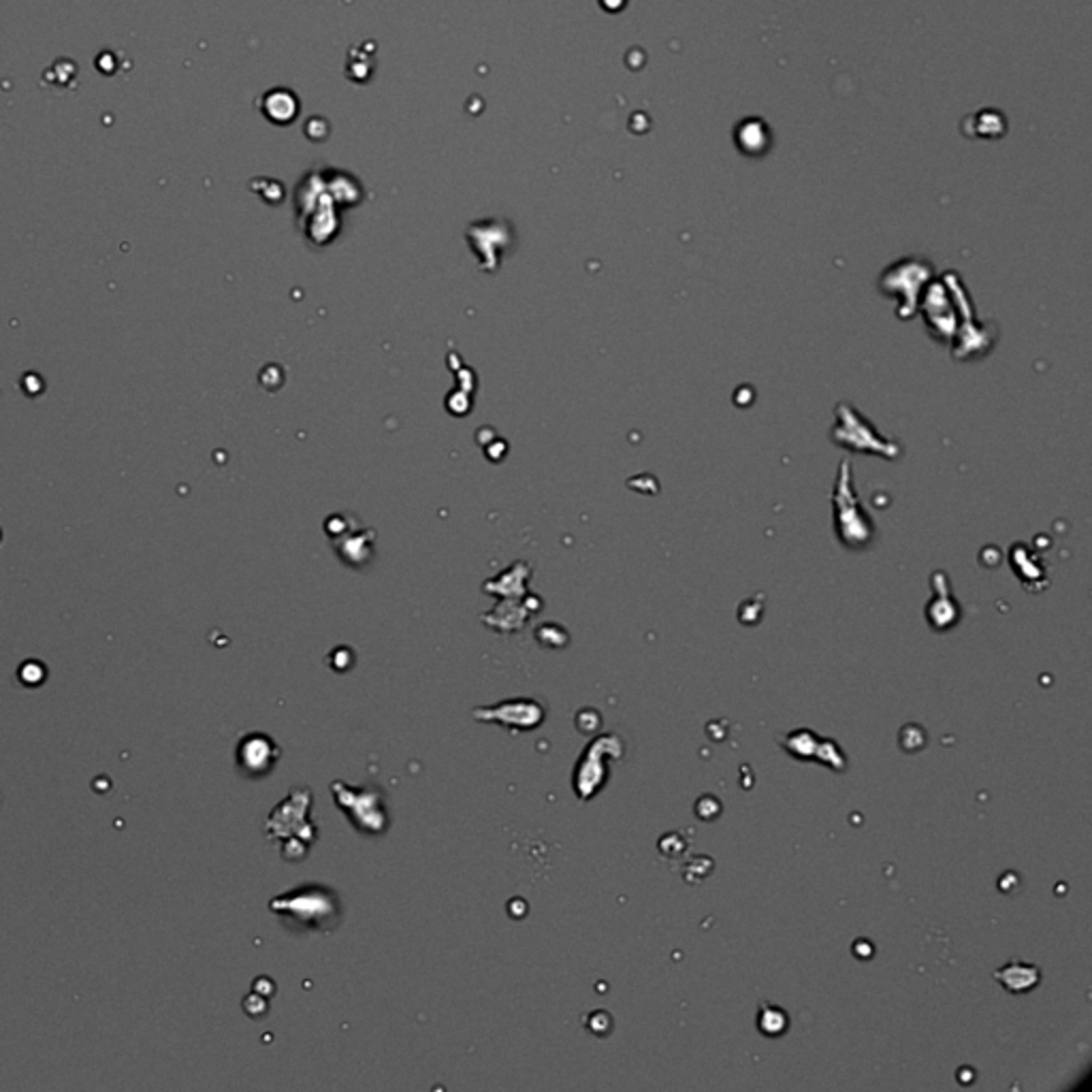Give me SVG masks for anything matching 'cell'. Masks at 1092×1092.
Returning <instances> with one entry per match:
<instances>
[{
	"mask_svg": "<svg viewBox=\"0 0 1092 1092\" xmlns=\"http://www.w3.org/2000/svg\"><path fill=\"white\" fill-rule=\"evenodd\" d=\"M278 758H280V749L273 745V740L269 737L259 732L241 739L238 747V766L241 768V773L248 777L265 775Z\"/></svg>",
	"mask_w": 1092,
	"mask_h": 1092,
	"instance_id": "52a82bcc",
	"label": "cell"
},
{
	"mask_svg": "<svg viewBox=\"0 0 1092 1092\" xmlns=\"http://www.w3.org/2000/svg\"><path fill=\"white\" fill-rule=\"evenodd\" d=\"M271 909L286 921L309 930H329L340 920L335 892L323 886H301L282 894L271 900Z\"/></svg>",
	"mask_w": 1092,
	"mask_h": 1092,
	"instance_id": "7a4b0ae2",
	"label": "cell"
},
{
	"mask_svg": "<svg viewBox=\"0 0 1092 1092\" xmlns=\"http://www.w3.org/2000/svg\"><path fill=\"white\" fill-rule=\"evenodd\" d=\"M834 534L839 542L850 551H864L869 549L875 538V523L869 514L864 512L862 504L858 502L852 487V469L850 461H841L839 474H836L834 483Z\"/></svg>",
	"mask_w": 1092,
	"mask_h": 1092,
	"instance_id": "6da1fadb",
	"label": "cell"
},
{
	"mask_svg": "<svg viewBox=\"0 0 1092 1092\" xmlns=\"http://www.w3.org/2000/svg\"><path fill=\"white\" fill-rule=\"evenodd\" d=\"M996 979H1001L1005 988H1010L1012 992H1024L1029 990L1031 986L1037 984L1039 979V971L1037 968H1031V967H1024V965H1010L1003 971L996 973Z\"/></svg>",
	"mask_w": 1092,
	"mask_h": 1092,
	"instance_id": "9c48e42d",
	"label": "cell"
},
{
	"mask_svg": "<svg viewBox=\"0 0 1092 1092\" xmlns=\"http://www.w3.org/2000/svg\"><path fill=\"white\" fill-rule=\"evenodd\" d=\"M309 807V792L307 789H295L293 794H290L284 803L278 805L273 808V813L267 819V834L269 839H288L290 834V828L299 832L301 839H307L312 841L316 836L314 826L307 822V819H299L297 817L306 815Z\"/></svg>",
	"mask_w": 1092,
	"mask_h": 1092,
	"instance_id": "8992f818",
	"label": "cell"
},
{
	"mask_svg": "<svg viewBox=\"0 0 1092 1092\" xmlns=\"http://www.w3.org/2000/svg\"><path fill=\"white\" fill-rule=\"evenodd\" d=\"M331 792L335 794L351 822L367 834H380L387 828V808L382 805V794L374 787L354 789L342 781H335Z\"/></svg>",
	"mask_w": 1092,
	"mask_h": 1092,
	"instance_id": "277c9868",
	"label": "cell"
},
{
	"mask_svg": "<svg viewBox=\"0 0 1092 1092\" xmlns=\"http://www.w3.org/2000/svg\"><path fill=\"white\" fill-rule=\"evenodd\" d=\"M930 273H933L930 262L921 259H902L899 262H894V265L886 269V273L881 276L879 286L883 293L897 295L900 299V307H899L900 318H911V314L916 312L918 293L920 288L924 290Z\"/></svg>",
	"mask_w": 1092,
	"mask_h": 1092,
	"instance_id": "5b68a950",
	"label": "cell"
},
{
	"mask_svg": "<svg viewBox=\"0 0 1092 1092\" xmlns=\"http://www.w3.org/2000/svg\"><path fill=\"white\" fill-rule=\"evenodd\" d=\"M834 412H836V425L832 429L834 444L862 455H879L886 459L900 457L902 448L897 444V442L886 440L881 433L875 431L871 421L864 419L858 410L850 406V403L841 401Z\"/></svg>",
	"mask_w": 1092,
	"mask_h": 1092,
	"instance_id": "3957f363",
	"label": "cell"
},
{
	"mask_svg": "<svg viewBox=\"0 0 1092 1092\" xmlns=\"http://www.w3.org/2000/svg\"><path fill=\"white\" fill-rule=\"evenodd\" d=\"M474 715L478 719L497 721V723H502V726H516V728L530 730L534 726H538V723L542 721L544 713H542L540 706L532 700H512V702L495 706V709L474 711Z\"/></svg>",
	"mask_w": 1092,
	"mask_h": 1092,
	"instance_id": "ba28073f",
	"label": "cell"
}]
</instances>
